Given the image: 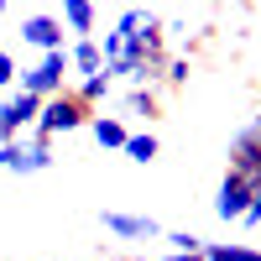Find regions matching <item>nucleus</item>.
<instances>
[{"mask_svg": "<svg viewBox=\"0 0 261 261\" xmlns=\"http://www.w3.org/2000/svg\"><path fill=\"white\" fill-rule=\"evenodd\" d=\"M68 73H79V79H89V73H99L105 68V58H99V42L89 37V42H68Z\"/></svg>", "mask_w": 261, "mask_h": 261, "instance_id": "ddd939ff", "label": "nucleus"}, {"mask_svg": "<svg viewBox=\"0 0 261 261\" xmlns=\"http://www.w3.org/2000/svg\"><path fill=\"white\" fill-rule=\"evenodd\" d=\"M225 172L246 178L251 188L261 183V141H256V130H251V125H246L241 136H235V141H230V167H225Z\"/></svg>", "mask_w": 261, "mask_h": 261, "instance_id": "0eeeda50", "label": "nucleus"}, {"mask_svg": "<svg viewBox=\"0 0 261 261\" xmlns=\"http://www.w3.org/2000/svg\"><path fill=\"white\" fill-rule=\"evenodd\" d=\"M6 11H11V6H6V0H0V16H6Z\"/></svg>", "mask_w": 261, "mask_h": 261, "instance_id": "4be33fe9", "label": "nucleus"}, {"mask_svg": "<svg viewBox=\"0 0 261 261\" xmlns=\"http://www.w3.org/2000/svg\"><path fill=\"white\" fill-rule=\"evenodd\" d=\"M120 110L130 120H151V115H157V89H125L120 94Z\"/></svg>", "mask_w": 261, "mask_h": 261, "instance_id": "4468645a", "label": "nucleus"}, {"mask_svg": "<svg viewBox=\"0 0 261 261\" xmlns=\"http://www.w3.org/2000/svg\"><path fill=\"white\" fill-rule=\"evenodd\" d=\"M188 73H193V63H188V58H167V63H162V84H167V89H183Z\"/></svg>", "mask_w": 261, "mask_h": 261, "instance_id": "a211bd4d", "label": "nucleus"}, {"mask_svg": "<svg viewBox=\"0 0 261 261\" xmlns=\"http://www.w3.org/2000/svg\"><path fill=\"white\" fill-rule=\"evenodd\" d=\"M199 261H261L256 246H204Z\"/></svg>", "mask_w": 261, "mask_h": 261, "instance_id": "dca6fc26", "label": "nucleus"}, {"mask_svg": "<svg viewBox=\"0 0 261 261\" xmlns=\"http://www.w3.org/2000/svg\"><path fill=\"white\" fill-rule=\"evenodd\" d=\"M241 225H246V230H256V225H261V183L251 188V204H246V214H241Z\"/></svg>", "mask_w": 261, "mask_h": 261, "instance_id": "6ab92c4d", "label": "nucleus"}, {"mask_svg": "<svg viewBox=\"0 0 261 261\" xmlns=\"http://www.w3.org/2000/svg\"><path fill=\"white\" fill-rule=\"evenodd\" d=\"M21 42L37 47L42 58H47V53H63V27H58V16H47V11L27 16V21H21Z\"/></svg>", "mask_w": 261, "mask_h": 261, "instance_id": "6e6552de", "label": "nucleus"}, {"mask_svg": "<svg viewBox=\"0 0 261 261\" xmlns=\"http://www.w3.org/2000/svg\"><path fill=\"white\" fill-rule=\"evenodd\" d=\"M68 94H73V99L84 105V110H94V105H105V99L115 94V79H110V73L99 68V73H89V79H79V84H73Z\"/></svg>", "mask_w": 261, "mask_h": 261, "instance_id": "f8f14e48", "label": "nucleus"}, {"mask_svg": "<svg viewBox=\"0 0 261 261\" xmlns=\"http://www.w3.org/2000/svg\"><path fill=\"white\" fill-rule=\"evenodd\" d=\"M21 94H32V99H53L68 89V53H47V58H37L32 68H21Z\"/></svg>", "mask_w": 261, "mask_h": 261, "instance_id": "20e7f679", "label": "nucleus"}, {"mask_svg": "<svg viewBox=\"0 0 261 261\" xmlns=\"http://www.w3.org/2000/svg\"><path fill=\"white\" fill-rule=\"evenodd\" d=\"M167 246H172V256H204V235H193V230H172L167 235Z\"/></svg>", "mask_w": 261, "mask_h": 261, "instance_id": "f3484780", "label": "nucleus"}, {"mask_svg": "<svg viewBox=\"0 0 261 261\" xmlns=\"http://www.w3.org/2000/svg\"><path fill=\"white\" fill-rule=\"evenodd\" d=\"M37 110H42V99L32 94H11V99H0V141H16L27 125H37Z\"/></svg>", "mask_w": 261, "mask_h": 261, "instance_id": "423d86ee", "label": "nucleus"}, {"mask_svg": "<svg viewBox=\"0 0 261 261\" xmlns=\"http://www.w3.org/2000/svg\"><path fill=\"white\" fill-rule=\"evenodd\" d=\"M58 27H63V32H73V42H89L94 27H99V6H94V0H63Z\"/></svg>", "mask_w": 261, "mask_h": 261, "instance_id": "9d476101", "label": "nucleus"}, {"mask_svg": "<svg viewBox=\"0 0 261 261\" xmlns=\"http://www.w3.org/2000/svg\"><path fill=\"white\" fill-rule=\"evenodd\" d=\"M11 84H16V58L0 53V89H11Z\"/></svg>", "mask_w": 261, "mask_h": 261, "instance_id": "aec40b11", "label": "nucleus"}, {"mask_svg": "<svg viewBox=\"0 0 261 261\" xmlns=\"http://www.w3.org/2000/svg\"><path fill=\"white\" fill-rule=\"evenodd\" d=\"M89 115H94V110H84V105L63 89V94H53V99H42L32 130H37L42 141H58V136H68V130H79V125H89Z\"/></svg>", "mask_w": 261, "mask_h": 261, "instance_id": "f03ea898", "label": "nucleus"}, {"mask_svg": "<svg viewBox=\"0 0 261 261\" xmlns=\"http://www.w3.org/2000/svg\"><path fill=\"white\" fill-rule=\"evenodd\" d=\"M246 204H251V183L235 178V172H225V178H220V193H214V214H220L225 225H241Z\"/></svg>", "mask_w": 261, "mask_h": 261, "instance_id": "1a4fd4ad", "label": "nucleus"}, {"mask_svg": "<svg viewBox=\"0 0 261 261\" xmlns=\"http://www.w3.org/2000/svg\"><path fill=\"white\" fill-rule=\"evenodd\" d=\"M167 261H199V256H167Z\"/></svg>", "mask_w": 261, "mask_h": 261, "instance_id": "412c9836", "label": "nucleus"}, {"mask_svg": "<svg viewBox=\"0 0 261 261\" xmlns=\"http://www.w3.org/2000/svg\"><path fill=\"white\" fill-rule=\"evenodd\" d=\"M120 151H125L130 162H141V167H146L151 157H157V136H151V130H130V136H125V146H120Z\"/></svg>", "mask_w": 261, "mask_h": 261, "instance_id": "2eb2a0df", "label": "nucleus"}, {"mask_svg": "<svg viewBox=\"0 0 261 261\" xmlns=\"http://www.w3.org/2000/svg\"><path fill=\"white\" fill-rule=\"evenodd\" d=\"M99 225L110 230L115 241H157V235H162V225L151 220V214H125V209H105Z\"/></svg>", "mask_w": 261, "mask_h": 261, "instance_id": "39448f33", "label": "nucleus"}, {"mask_svg": "<svg viewBox=\"0 0 261 261\" xmlns=\"http://www.w3.org/2000/svg\"><path fill=\"white\" fill-rule=\"evenodd\" d=\"M99 58H105V73L120 79L125 89H151V84L162 79V63H167L162 16L157 11H141V6H125L115 16V27L105 32Z\"/></svg>", "mask_w": 261, "mask_h": 261, "instance_id": "f257e3e1", "label": "nucleus"}, {"mask_svg": "<svg viewBox=\"0 0 261 261\" xmlns=\"http://www.w3.org/2000/svg\"><path fill=\"white\" fill-rule=\"evenodd\" d=\"M89 130H94V141H99L105 151H120V146H125V136H130V125H125L120 115H105V110H94V115H89Z\"/></svg>", "mask_w": 261, "mask_h": 261, "instance_id": "9b49d317", "label": "nucleus"}, {"mask_svg": "<svg viewBox=\"0 0 261 261\" xmlns=\"http://www.w3.org/2000/svg\"><path fill=\"white\" fill-rule=\"evenodd\" d=\"M58 157H53V141L42 136H16V141H0V172H21V178H32V172H47Z\"/></svg>", "mask_w": 261, "mask_h": 261, "instance_id": "7ed1b4c3", "label": "nucleus"}]
</instances>
